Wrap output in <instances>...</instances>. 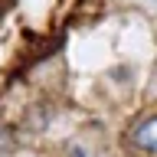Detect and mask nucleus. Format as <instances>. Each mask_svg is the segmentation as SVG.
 Returning <instances> with one entry per match:
<instances>
[{
	"label": "nucleus",
	"instance_id": "f257e3e1",
	"mask_svg": "<svg viewBox=\"0 0 157 157\" xmlns=\"http://www.w3.org/2000/svg\"><path fill=\"white\" fill-rule=\"evenodd\" d=\"M134 144L144 147V151H151V154H157V118L144 121V124L134 131Z\"/></svg>",
	"mask_w": 157,
	"mask_h": 157
}]
</instances>
